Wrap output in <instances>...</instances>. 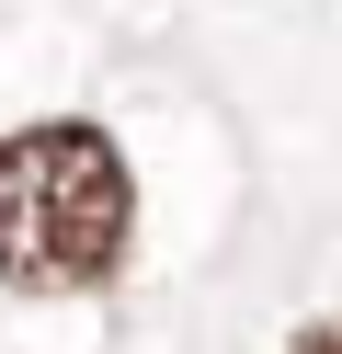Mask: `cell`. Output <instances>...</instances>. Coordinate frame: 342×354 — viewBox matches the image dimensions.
Here are the masks:
<instances>
[{
  "label": "cell",
  "mask_w": 342,
  "mask_h": 354,
  "mask_svg": "<svg viewBox=\"0 0 342 354\" xmlns=\"http://www.w3.org/2000/svg\"><path fill=\"white\" fill-rule=\"evenodd\" d=\"M126 240H137V183L91 115H46L0 138V286L80 297L126 263Z\"/></svg>",
  "instance_id": "cell-1"
},
{
  "label": "cell",
  "mask_w": 342,
  "mask_h": 354,
  "mask_svg": "<svg viewBox=\"0 0 342 354\" xmlns=\"http://www.w3.org/2000/svg\"><path fill=\"white\" fill-rule=\"evenodd\" d=\"M285 354H342V320H308V331H296Z\"/></svg>",
  "instance_id": "cell-2"
}]
</instances>
